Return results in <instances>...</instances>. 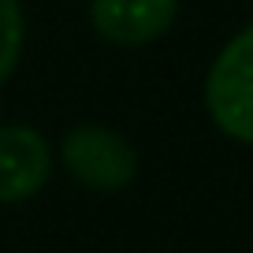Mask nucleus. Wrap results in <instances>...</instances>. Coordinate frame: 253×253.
<instances>
[{
    "instance_id": "nucleus-1",
    "label": "nucleus",
    "mask_w": 253,
    "mask_h": 253,
    "mask_svg": "<svg viewBox=\"0 0 253 253\" xmlns=\"http://www.w3.org/2000/svg\"><path fill=\"white\" fill-rule=\"evenodd\" d=\"M205 104L227 138L253 145V26L220 48L205 79Z\"/></svg>"
},
{
    "instance_id": "nucleus-2",
    "label": "nucleus",
    "mask_w": 253,
    "mask_h": 253,
    "mask_svg": "<svg viewBox=\"0 0 253 253\" xmlns=\"http://www.w3.org/2000/svg\"><path fill=\"white\" fill-rule=\"evenodd\" d=\"M63 164L82 186L112 194L134 179L138 153L123 134L108 126H75L63 138Z\"/></svg>"
},
{
    "instance_id": "nucleus-3",
    "label": "nucleus",
    "mask_w": 253,
    "mask_h": 253,
    "mask_svg": "<svg viewBox=\"0 0 253 253\" xmlns=\"http://www.w3.org/2000/svg\"><path fill=\"white\" fill-rule=\"evenodd\" d=\"M52 171V153L34 126H0V201L34 198Z\"/></svg>"
},
{
    "instance_id": "nucleus-4",
    "label": "nucleus",
    "mask_w": 253,
    "mask_h": 253,
    "mask_svg": "<svg viewBox=\"0 0 253 253\" xmlns=\"http://www.w3.org/2000/svg\"><path fill=\"white\" fill-rule=\"evenodd\" d=\"M179 15V0H93L89 19L97 34L116 45H145L160 38Z\"/></svg>"
},
{
    "instance_id": "nucleus-5",
    "label": "nucleus",
    "mask_w": 253,
    "mask_h": 253,
    "mask_svg": "<svg viewBox=\"0 0 253 253\" xmlns=\"http://www.w3.org/2000/svg\"><path fill=\"white\" fill-rule=\"evenodd\" d=\"M23 52V8L19 0H0V82L15 71Z\"/></svg>"
}]
</instances>
